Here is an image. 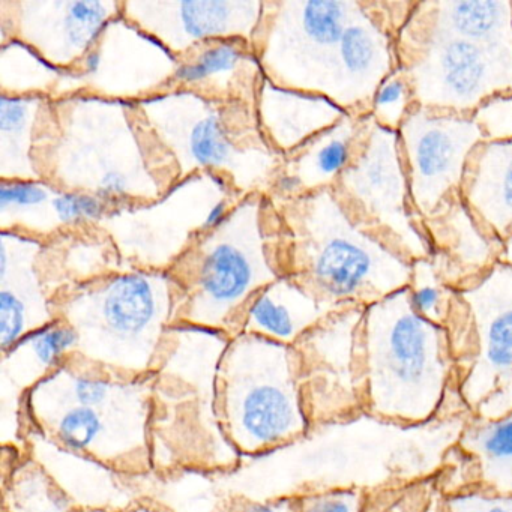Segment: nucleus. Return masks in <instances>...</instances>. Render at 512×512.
<instances>
[{
	"label": "nucleus",
	"instance_id": "obj_1",
	"mask_svg": "<svg viewBox=\"0 0 512 512\" xmlns=\"http://www.w3.org/2000/svg\"><path fill=\"white\" fill-rule=\"evenodd\" d=\"M38 164L44 181L94 194L112 211L154 202L179 181L136 103L89 94L55 100V128Z\"/></svg>",
	"mask_w": 512,
	"mask_h": 512
},
{
	"label": "nucleus",
	"instance_id": "obj_11",
	"mask_svg": "<svg viewBox=\"0 0 512 512\" xmlns=\"http://www.w3.org/2000/svg\"><path fill=\"white\" fill-rule=\"evenodd\" d=\"M397 53L416 106L424 109L472 115L488 98L512 94V49L442 31L416 4L401 28Z\"/></svg>",
	"mask_w": 512,
	"mask_h": 512
},
{
	"label": "nucleus",
	"instance_id": "obj_22",
	"mask_svg": "<svg viewBox=\"0 0 512 512\" xmlns=\"http://www.w3.org/2000/svg\"><path fill=\"white\" fill-rule=\"evenodd\" d=\"M263 79L265 71L254 44L233 38L209 41L181 56L170 89L257 104Z\"/></svg>",
	"mask_w": 512,
	"mask_h": 512
},
{
	"label": "nucleus",
	"instance_id": "obj_6",
	"mask_svg": "<svg viewBox=\"0 0 512 512\" xmlns=\"http://www.w3.org/2000/svg\"><path fill=\"white\" fill-rule=\"evenodd\" d=\"M137 104L179 181L215 173L241 194H269L284 157L260 127L257 106L167 89Z\"/></svg>",
	"mask_w": 512,
	"mask_h": 512
},
{
	"label": "nucleus",
	"instance_id": "obj_34",
	"mask_svg": "<svg viewBox=\"0 0 512 512\" xmlns=\"http://www.w3.org/2000/svg\"><path fill=\"white\" fill-rule=\"evenodd\" d=\"M415 106V95L409 77L398 65L374 92L370 116L380 127L398 133Z\"/></svg>",
	"mask_w": 512,
	"mask_h": 512
},
{
	"label": "nucleus",
	"instance_id": "obj_12",
	"mask_svg": "<svg viewBox=\"0 0 512 512\" xmlns=\"http://www.w3.org/2000/svg\"><path fill=\"white\" fill-rule=\"evenodd\" d=\"M361 2L296 0L265 2L254 38L265 76L277 85L332 101L344 31Z\"/></svg>",
	"mask_w": 512,
	"mask_h": 512
},
{
	"label": "nucleus",
	"instance_id": "obj_38",
	"mask_svg": "<svg viewBox=\"0 0 512 512\" xmlns=\"http://www.w3.org/2000/svg\"><path fill=\"white\" fill-rule=\"evenodd\" d=\"M484 142L512 140V94L488 98L472 113Z\"/></svg>",
	"mask_w": 512,
	"mask_h": 512
},
{
	"label": "nucleus",
	"instance_id": "obj_20",
	"mask_svg": "<svg viewBox=\"0 0 512 512\" xmlns=\"http://www.w3.org/2000/svg\"><path fill=\"white\" fill-rule=\"evenodd\" d=\"M439 476L445 496L467 490L512 496V410L499 418L469 415Z\"/></svg>",
	"mask_w": 512,
	"mask_h": 512
},
{
	"label": "nucleus",
	"instance_id": "obj_33",
	"mask_svg": "<svg viewBox=\"0 0 512 512\" xmlns=\"http://www.w3.org/2000/svg\"><path fill=\"white\" fill-rule=\"evenodd\" d=\"M439 473L401 487L368 494L364 512H442L445 493Z\"/></svg>",
	"mask_w": 512,
	"mask_h": 512
},
{
	"label": "nucleus",
	"instance_id": "obj_16",
	"mask_svg": "<svg viewBox=\"0 0 512 512\" xmlns=\"http://www.w3.org/2000/svg\"><path fill=\"white\" fill-rule=\"evenodd\" d=\"M410 199L421 220L461 193L470 155L484 142L472 115L415 106L401 125Z\"/></svg>",
	"mask_w": 512,
	"mask_h": 512
},
{
	"label": "nucleus",
	"instance_id": "obj_13",
	"mask_svg": "<svg viewBox=\"0 0 512 512\" xmlns=\"http://www.w3.org/2000/svg\"><path fill=\"white\" fill-rule=\"evenodd\" d=\"M349 214L412 262L431 259V245L413 209L400 134L368 115L352 163L334 187Z\"/></svg>",
	"mask_w": 512,
	"mask_h": 512
},
{
	"label": "nucleus",
	"instance_id": "obj_25",
	"mask_svg": "<svg viewBox=\"0 0 512 512\" xmlns=\"http://www.w3.org/2000/svg\"><path fill=\"white\" fill-rule=\"evenodd\" d=\"M256 106L266 139L283 157L350 115L323 95L284 88L266 76Z\"/></svg>",
	"mask_w": 512,
	"mask_h": 512
},
{
	"label": "nucleus",
	"instance_id": "obj_10",
	"mask_svg": "<svg viewBox=\"0 0 512 512\" xmlns=\"http://www.w3.org/2000/svg\"><path fill=\"white\" fill-rule=\"evenodd\" d=\"M244 196L223 176L194 173L154 202L113 209L97 227L118 248L125 271L167 272Z\"/></svg>",
	"mask_w": 512,
	"mask_h": 512
},
{
	"label": "nucleus",
	"instance_id": "obj_40",
	"mask_svg": "<svg viewBox=\"0 0 512 512\" xmlns=\"http://www.w3.org/2000/svg\"><path fill=\"white\" fill-rule=\"evenodd\" d=\"M218 512H293V497L284 496L268 500L238 497V499L229 500Z\"/></svg>",
	"mask_w": 512,
	"mask_h": 512
},
{
	"label": "nucleus",
	"instance_id": "obj_32",
	"mask_svg": "<svg viewBox=\"0 0 512 512\" xmlns=\"http://www.w3.org/2000/svg\"><path fill=\"white\" fill-rule=\"evenodd\" d=\"M409 292L413 310L422 319L446 329L454 307L455 290L445 284L430 259L413 262Z\"/></svg>",
	"mask_w": 512,
	"mask_h": 512
},
{
	"label": "nucleus",
	"instance_id": "obj_42",
	"mask_svg": "<svg viewBox=\"0 0 512 512\" xmlns=\"http://www.w3.org/2000/svg\"><path fill=\"white\" fill-rule=\"evenodd\" d=\"M500 262L506 263V265L512 268V236L511 238L503 241L502 256H500Z\"/></svg>",
	"mask_w": 512,
	"mask_h": 512
},
{
	"label": "nucleus",
	"instance_id": "obj_27",
	"mask_svg": "<svg viewBox=\"0 0 512 512\" xmlns=\"http://www.w3.org/2000/svg\"><path fill=\"white\" fill-rule=\"evenodd\" d=\"M461 197L478 223L500 242L512 236V140L482 142L470 155Z\"/></svg>",
	"mask_w": 512,
	"mask_h": 512
},
{
	"label": "nucleus",
	"instance_id": "obj_26",
	"mask_svg": "<svg viewBox=\"0 0 512 512\" xmlns=\"http://www.w3.org/2000/svg\"><path fill=\"white\" fill-rule=\"evenodd\" d=\"M55 128V100L0 95V181L43 179L40 154Z\"/></svg>",
	"mask_w": 512,
	"mask_h": 512
},
{
	"label": "nucleus",
	"instance_id": "obj_41",
	"mask_svg": "<svg viewBox=\"0 0 512 512\" xmlns=\"http://www.w3.org/2000/svg\"><path fill=\"white\" fill-rule=\"evenodd\" d=\"M121 512H169L161 506L154 505V503H136V505L128 506L122 509Z\"/></svg>",
	"mask_w": 512,
	"mask_h": 512
},
{
	"label": "nucleus",
	"instance_id": "obj_3",
	"mask_svg": "<svg viewBox=\"0 0 512 512\" xmlns=\"http://www.w3.org/2000/svg\"><path fill=\"white\" fill-rule=\"evenodd\" d=\"M361 338L370 415L424 425L469 413L448 331L413 310L409 287L365 308Z\"/></svg>",
	"mask_w": 512,
	"mask_h": 512
},
{
	"label": "nucleus",
	"instance_id": "obj_36",
	"mask_svg": "<svg viewBox=\"0 0 512 512\" xmlns=\"http://www.w3.org/2000/svg\"><path fill=\"white\" fill-rule=\"evenodd\" d=\"M53 209L64 232L97 227L112 211L104 200L94 194L61 188L53 200Z\"/></svg>",
	"mask_w": 512,
	"mask_h": 512
},
{
	"label": "nucleus",
	"instance_id": "obj_21",
	"mask_svg": "<svg viewBox=\"0 0 512 512\" xmlns=\"http://www.w3.org/2000/svg\"><path fill=\"white\" fill-rule=\"evenodd\" d=\"M422 224L433 251L430 260L455 292L466 289L500 262L503 242L478 223L461 193L449 197Z\"/></svg>",
	"mask_w": 512,
	"mask_h": 512
},
{
	"label": "nucleus",
	"instance_id": "obj_15",
	"mask_svg": "<svg viewBox=\"0 0 512 512\" xmlns=\"http://www.w3.org/2000/svg\"><path fill=\"white\" fill-rule=\"evenodd\" d=\"M178 67V56L121 14L83 61L65 73L53 100L89 94L140 103L170 89Z\"/></svg>",
	"mask_w": 512,
	"mask_h": 512
},
{
	"label": "nucleus",
	"instance_id": "obj_7",
	"mask_svg": "<svg viewBox=\"0 0 512 512\" xmlns=\"http://www.w3.org/2000/svg\"><path fill=\"white\" fill-rule=\"evenodd\" d=\"M215 401L221 431L239 454L275 451L313 430L298 349L259 335L230 338L218 362Z\"/></svg>",
	"mask_w": 512,
	"mask_h": 512
},
{
	"label": "nucleus",
	"instance_id": "obj_23",
	"mask_svg": "<svg viewBox=\"0 0 512 512\" xmlns=\"http://www.w3.org/2000/svg\"><path fill=\"white\" fill-rule=\"evenodd\" d=\"M368 115H347L284 157L268 196L289 200L337 185L355 157Z\"/></svg>",
	"mask_w": 512,
	"mask_h": 512
},
{
	"label": "nucleus",
	"instance_id": "obj_18",
	"mask_svg": "<svg viewBox=\"0 0 512 512\" xmlns=\"http://www.w3.org/2000/svg\"><path fill=\"white\" fill-rule=\"evenodd\" d=\"M122 16L181 58L209 41L239 38L254 44L265 2L130 0L122 2Z\"/></svg>",
	"mask_w": 512,
	"mask_h": 512
},
{
	"label": "nucleus",
	"instance_id": "obj_9",
	"mask_svg": "<svg viewBox=\"0 0 512 512\" xmlns=\"http://www.w3.org/2000/svg\"><path fill=\"white\" fill-rule=\"evenodd\" d=\"M461 400L470 415L512 410V268L499 262L458 290L448 326Z\"/></svg>",
	"mask_w": 512,
	"mask_h": 512
},
{
	"label": "nucleus",
	"instance_id": "obj_17",
	"mask_svg": "<svg viewBox=\"0 0 512 512\" xmlns=\"http://www.w3.org/2000/svg\"><path fill=\"white\" fill-rule=\"evenodd\" d=\"M121 14L122 2L115 0H2V44L22 41L53 67L70 71Z\"/></svg>",
	"mask_w": 512,
	"mask_h": 512
},
{
	"label": "nucleus",
	"instance_id": "obj_5",
	"mask_svg": "<svg viewBox=\"0 0 512 512\" xmlns=\"http://www.w3.org/2000/svg\"><path fill=\"white\" fill-rule=\"evenodd\" d=\"M179 299L169 271L127 269L59 293L56 314L76 331V356L116 376L143 379L157 373Z\"/></svg>",
	"mask_w": 512,
	"mask_h": 512
},
{
	"label": "nucleus",
	"instance_id": "obj_14",
	"mask_svg": "<svg viewBox=\"0 0 512 512\" xmlns=\"http://www.w3.org/2000/svg\"><path fill=\"white\" fill-rule=\"evenodd\" d=\"M365 308H343L296 344L301 356L305 404L313 427L367 412V379L361 326Z\"/></svg>",
	"mask_w": 512,
	"mask_h": 512
},
{
	"label": "nucleus",
	"instance_id": "obj_19",
	"mask_svg": "<svg viewBox=\"0 0 512 512\" xmlns=\"http://www.w3.org/2000/svg\"><path fill=\"white\" fill-rule=\"evenodd\" d=\"M46 241L0 230V349L58 320L56 295L41 271Z\"/></svg>",
	"mask_w": 512,
	"mask_h": 512
},
{
	"label": "nucleus",
	"instance_id": "obj_4",
	"mask_svg": "<svg viewBox=\"0 0 512 512\" xmlns=\"http://www.w3.org/2000/svg\"><path fill=\"white\" fill-rule=\"evenodd\" d=\"M169 272L181 290L176 323L238 334L254 296L284 275L280 218L268 194H245Z\"/></svg>",
	"mask_w": 512,
	"mask_h": 512
},
{
	"label": "nucleus",
	"instance_id": "obj_29",
	"mask_svg": "<svg viewBox=\"0 0 512 512\" xmlns=\"http://www.w3.org/2000/svg\"><path fill=\"white\" fill-rule=\"evenodd\" d=\"M416 10L436 28L473 43L512 49V2L448 0L416 4Z\"/></svg>",
	"mask_w": 512,
	"mask_h": 512
},
{
	"label": "nucleus",
	"instance_id": "obj_28",
	"mask_svg": "<svg viewBox=\"0 0 512 512\" xmlns=\"http://www.w3.org/2000/svg\"><path fill=\"white\" fill-rule=\"evenodd\" d=\"M76 331L58 319L26 335L2 353V391H13L22 406L25 395L76 355Z\"/></svg>",
	"mask_w": 512,
	"mask_h": 512
},
{
	"label": "nucleus",
	"instance_id": "obj_31",
	"mask_svg": "<svg viewBox=\"0 0 512 512\" xmlns=\"http://www.w3.org/2000/svg\"><path fill=\"white\" fill-rule=\"evenodd\" d=\"M67 71L44 61L37 52L19 40L8 41L0 49V86L2 95L26 97L43 95L55 98Z\"/></svg>",
	"mask_w": 512,
	"mask_h": 512
},
{
	"label": "nucleus",
	"instance_id": "obj_2",
	"mask_svg": "<svg viewBox=\"0 0 512 512\" xmlns=\"http://www.w3.org/2000/svg\"><path fill=\"white\" fill-rule=\"evenodd\" d=\"M271 200L280 218L284 274L320 298L368 307L409 287L412 260L361 226L334 188Z\"/></svg>",
	"mask_w": 512,
	"mask_h": 512
},
{
	"label": "nucleus",
	"instance_id": "obj_39",
	"mask_svg": "<svg viewBox=\"0 0 512 512\" xmlns=\"http://www.w3.org/2000/svg\"><path fill=\"white\" fill-rule=\"evenodd\" d=\"M442 512H512V496L479 490L460 491L443 497Z\"/></svg>",
	"mask_w": 512,
	"mask_h": 512
},
{
	"label": "nucleus",
	"instance_id": "obj_24",
	"mask_svg": "<svg viewBox=\"0 0 512 512\" xmlns=\"http://www.w3.org/2000/svg\"><path fill=\"white\" fill-rule=\"evenodd\" d=\"M346 307L352 305L325 301L295 275L284 274L254 296L242 316L239 332L296 346L326 317Z\"/></svg>",
	"mask_w": 512,
	"mask_h": 512
},
{
	"label": "nucleus",
	"instance_id": "obj_8",
	"mask_svg": "<svg viewBox=\"0 0 512 512\" xmlns=\"http://www.w3.org/2000/svg\"><path fill=\"white\" fill-rule=\"evenodd\" d=\"M23 415L40 439L119 473L151 466L154 376L131 379L112 400L80 404L35 385L22 401Z\"/></svg>",
	"mask_w": 512,
	"mask_h": 512
},
{
	"label": "nucleus",
	"instance_id": "obj_35",
	"mask_svg": "<svg viewBox=\"0 0 512 512\" xmlns=\"http://www.w3.org/2000/svg\"><path fill=\"white\" fill-rule=\"evenodd\" d=\"M11 512H71L70 497L46 472H28L11 482Z\"/></svg>",
	"mask_w": 512,
	"mask_h": 512
},
{
	"label": "nucleus",
	"instance_id": "obj_37",
	"mask_svg": "<svg viewBox=\"0 0 512 512\" xmlns=\"http://www.w3.org/2000/svg\"><path fill=\"white\" fill-rule=\"evenodd\" d=\"M368 493L355 488H326L293 494V512H364Z\"/></svg>",
	"mask_w": 512,
	"mask_h": 512
},
{
	"label": "nucleus",
	"instance_id": "obj_30",
	"mask_svg": "<svg viewBox=\"0 0 512 512\" xmlns=\"http://www.w3.org/2000/svg\"><path fill=\"white\" fill-rule=\"evenodd\" d=\"M58 190L44 179L0 181V230L46 242L64 233L53 209Z\"/></svg>",
	"mask_w": 512,
	"mask_h": 512
}]
</instances>
